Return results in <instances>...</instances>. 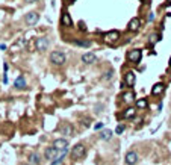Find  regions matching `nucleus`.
Returning <instances> with one entry per match:
<instances>
[{
    "instance_id": "nucleus-29",
    "label": "nucleus",
    "mask_w": 171,
    "mask_h": 165,
    "mask_svg": "<svg viewBox=\"0 0 171 165\" xmlns=\"http://www.w3.org/2000/svg\"><path fill=\"white\" fill-rule=\"evenodd\" d=\"M80 30H86V28H85V24L80 21Z\"/></svg>"
},
{
    "instance_id": "nucleus-16",
    "label": "nucleus",
    "mask_w": 171,
    "mask_h": 165,
    "mask_svg": "<svg viewBox=\"0 0 171 165\" xmlns=\"http://www.w3.org/2000/svg\"><path fill=\"white\" fill-rule=\"evenodd\" d=\"M14 86H15L17 90H23V88H26V80H24V77H23V76L17 77V80L14 82Z\"/></svg>"
},
{
    "instance_id": "nucleus-3",
    "label": "nucleus",
    "mask_w": 171,
    "mask_h": 165,
    "mask_svg": "<svg viewBox=\"0 0 171 165\" xmlns=\"http://www.w3.org/2000/svg\"><path fill=\"white\" fill-rule=\"evenodd\" d=\"M141 56H142V51L139 49H132L127 53V59H129V62H132V64H138L141 61Z\"/></svg>"
},
{
    "instance_id": "nucleus-20",
    "label": "nucleus",
    "mask_w": 171,
    "mask_h": 165,
    "mask_svg": "<svg viewBox=\"0 0 171 165\" xmlns=\"http://www.w3.org/2000/svg\"><path fill=\"white\" fill-rule=\"evenodd\" d=\"M123 100H124V102L129 105V103H132V102L135 100V94H133L132 91H129V92H124V94H123Z\"/></svg>"
},
{
    "instance_id": "nucleus-28",
    "label": "nucleus",
    "mask_w": 171,
    "mask_h": 165,
    "mask_svg": "<svg viewBox=\"0 0 171 165\" xmlns=\"http://www.w3.org/2000/svg\"><path fill=\"white\" fill-rule=\"evenodd\" d=\"M94 127H95V129L98 130V129H102V127H103V124H102V123H97V124H95Z\"/></svg>"
},
{
    "instance_id": "nucleus-22",
    "label": "nucleus",
    "mask_w": 171,
    "mask_h": 165,
    "mask_svg": "<svg viewBox=\"0 0 171 165\" xmlns=\"http://www.w3.org/2000/svg\"><path fill=\"white\" fill-rule=\"evenodd\" d=\"M148 41H150V44H151V46H155L156 42L160 41V33H151V35L148 37Z\"/></svg>"
},
{
    "instance_id": "nucleus-4",
    "label": "nucleus",
    "mask_w": 171,
    "mask_h": 165,
    "mask_svg": "<svg viewBox=\"0 0 171 165\" xmlns=\"http://www.w3.org/2000/svg\"><path fill=\"white\" fill-rule=\"evenodd\" d=\"M120 38V32L118 30H109V32H106L105 35H103V39L107 42V44H114V42H117Z\"/></svg>"
},
{
    "instance_id": "nucleus-15",
    "label": "nucleus",
    "mask_w": 171,
    "mask_h": 165,
    "mask_svg": "<svg viewBox=\"0 0 171 165\" xmlns=\"http://www.w3.org/2000/svg\"><path fill=\"white\" fill-rule=\"evenodd\" d=\"M58 153H59V152L55 149V147H49V149L44 152V156H46V159H55Z\"/></svg>"
},
{
    "instance_id": "nucleus-5",
    "label": "nucleus",
    "mask_w": 171,
    "mask_h": 165,
    "mask_svg": "<svg viewBox=\"0 0 171 165\" xmlns=\"http://www.w3.org/2000/svg\"><path fill=\"white\" fill-rule=\"evenodd\" d=\"M138 153L136 152H127L126 153V156H124V162H126V165H135L138 162Z\"/></svg>"
},
{
    "instance_id": "nucleus-30",
    "label": "nucleus",
    "mask_w": 171,
    "mask_h": 165,
    "mask_svg": "<svg viewBox=\"0 0 171 165\" xmlns=\"http://www.w3.org/2000/svg\"><path fill=\"white\" fill-rule=\"evenodd\" d=\"M26 2H29V3H33V2H37V0H26Z\"/></svg>"
},
{
    "instance_id": "nucleus-8",
    "label": "nucleus",
    "mask_w": 171,
    "mask_h": 165,
    "mask_svg": "<svg viewBox=\"0 0 171 165\" xmlns=\"http://www.w3.org/2000/svg\"><path fill=\"white\" fill-rule=\"evenodd\" d=\"M139 28H141V20L138 18V17L132 18V20L129 21V24H127V29H129L130 32H138Z\"/></svg>"
},
{
    "instance_id": "nucleus-9",
    "label": "nucleus",
    "mask_w": 171,
    "mask_h": 165,
    "mask_svg": "<svg viewBox=\"0 0 171 165\" xmlns=\"http://www.w3.org/2000/svg\"><path fill=\"white\" fill-rule=\"evenodd\" d=\"M53 147H55L58 152L65 150V149H68V141L64 140V138H59V140H55V142H53Z\"/></svg>"
},
{
    "instance_id": "nucleus-18",
    "label": "nucleus",
    "mask_w": 171,
    "mask_h": 165,
    "mask_svg": "<svg viewBox=\"0 0 171 165\" xmlns=\"http://www.w3.org/2000/svg\"><path fill=\"white\" fill-rule=\"evenodd\" d=\"M112 130H109V129H105L103 132L100 133V140H103V141H107V140H111L112 138Z\"/></svg>"
},
{
    "instance_id": "nucleus-17",
    "label": "nucleus",
    "mask_w": 171,
    "mask_h": 165,
    "mask_svg": "<svg viewBox=\"0 0 171 165\" xmlns=\"http://www.w3.org/2000/svg\"><path fill=\"white\" fill-rule=\"evenodd\" d=\"M135 114H136V108H127L123 112V117L124 118H133Z\"/></svg>"
},
{
    "instance_id": "nucleus-6",
    "label": "nucleus",
    "mask_w": 171,
    "mask_h": 165,
    "mask_svg": "<svg viewBox=\"0 0 171 165\" xmlns=\"http://www.w3.org/2000/svg\"><path fill=\"white\" fill-rule=\"evenodd\" d=\"M35 47H37V50L40 51H44V50H47L49 49V39L47 38H37V41H35Z\"/></svg>"
},
{
    "instance_id": "nucleus-14",
    "label": "nucleus",
    "mask_w": 171,
    "mask_h": 165,
    "mask_svg": "<svg viewBox=\"0 0 171 165\" xmlns=\"http://www.w3.org/2000/svg\"><path fill=\"white\" fill-rule=\"evenodd\" d=\"M61 23H62V26H67V28L73 26V20H71V17H70L68 12H64V14H62V17H61Z\"/></svg>"
},
{
    "instance_id": "nucleus-25",
    "label": "nucleus",
    "mask_w": 171,
    "mask_h": 165,
    "mask_svg": "<svg viewBox=\"0 0 171 165\" xmlns=\"http://www.w3.org/2000/svg\"><path fill=\"white\" fill-rule=\"evenodd\" d=\"M112 76H114V70H109V71H107V73L103 76V79H105V80H111Z\"/></svg>"
},
{
    "instance_id": "nucleus-10",
    "label": "nucleus",
    "mask_w": 171,
    "mask_h": 165,
    "mask_svg": "<svg viewBox=\"0 0 171 165\" xmlns=\"http://www.w3.org/2000/svg\"><path fill=\"white\" fill-rule=\"evenodd\" d=\"M124 82L127 83V86H133L135 85V82H136V76H135V73L133 71H126V74H124Z\"/></svg>"
},
{
    "instance_id": "nucleus-23",
    "label": "nucleus",
    "mask_w": 171,
    "mask_h": 165,
    "mask_svg": "<svg viewBox=\"0 0 171 165\" xmlns=\"http://www.w3.org/2000/svg\"><path fill=\"white\" fill-rule=\"evenodd\" d=\"M61 132H62V135H71L73 133V127H71V124H65L61 129Z\"/></svg>"
},
{
    "instance_id": "nucleus-2",
    "label": "nucleus",
    "mask_w": 171,
    "mask_h": 165,
    "mask_svg": "<svg viewBox=\"0 0 171 165\" xmlns=\"http://www.w3.org/2000/svg\"><path fill=\"white\" fill-rule=\"evenodd\" d=\"M86 153V149H85V145L83 144H76L73 147V150H71V158L73 159H80V158H83Z\"/></svg>"
},
{
    "instance_id": "nucleus-34",
    "label": "nucleus",
    "mask_w": 171,
    "mask_h": 165,
    "mask_svg": "<svg viewBox=\"0 0 171 165\" xmlns=\"http://www.w3.org/2000/svg\"><path fill=\"white\" fill-rule=\"evenodd\" d=\"M142 2H146V0H142Z\"/></svg>"
},
{
    "instance_id": "nucleus-27",
    "label": "nucleus",
    "mask_w": 171,
    "mask_h": 165,
    "mask_svg": "<svg viewBox=\"0 0 171 165\" xmlns=\"http://www.w3.org/2000/svg\"><path fill=\"white\" fill-rule=\"evenodd\" d=\"M155 20V12H148V15H147V21H153Z\"/></svg>"
},
{
    "instance_id": "nucleus-7",
    "label": "nucleus",
    "mask_w": 171,
    "mask_h": 165,
    "mask_svg": "<svg viewBox=\"0 0 171 165\" xmlns=\"http://www.w3.org/2000/svg\"><path fill=\"white\" fill-rule=\"evenodd\" d=\"M40 20V14L38 12H29L28 15L24 17V21L28 23L29 26H33V24H37V21Z\"/></svg>"
},
{
    "instance_id": "nucleus-19",
    "label": "nucleus",
    "mask_w": 171,
    "mask_h": 165,
    "mask_svg": "<svg viewBox=\"0 0 171 165\" xmlns=\"http://www.w3.org/2000/svg\"><path fill=\"white\" fill-rule=\"evenodd\" d=\"M29 162H30V165H40V162H41L40 154H38V153H32V154L29 156Z\"/></svg>"
},
{
    "instance_id": "nucleus-32",
    "label": "nucleus",
    "mask_w": 171,
    "mask_h": 165,
    "mask_svg": "<svg viewBox=\"0 0 171 165\" xmlns=\"http://www.w3.org/2000/svg\"><path fill=\"white\" fill-rule=\"evenodd\" d=\"M168 62H170V67H171V58H170V61H168Z\"/></svg>"
},
{
    "instance_id": "nucleus-11",
    "label": "nucleus",
    "mask_w": 171,
    "mask_h": 165,
    "mask_svg": "<svg viewBox=\"0 0 171 165\" xmlns=\"http://www.w3.org/2000/svg\"><path fill=\"white\" fill-rule=\"evenodd\" d=\"M95 61H97V56L94 53H91V51L82 55V62H85V64H94Z\"/></svg>"
},
{
    "instance_id": "nucleus-24",
    "label": "nucleus",
    "mask_w": 171,
    "mask_h": 165,
    "mask_svg": "<svg viewBox=\"0 0 171 165\" xmlns=\"http://www.w3.org/2000/svg\"><path fill=\"white\" fill-rule=\"evenodd\" d=\"M74 44L80 47H91V41H74Z\"/></svg>"
},
{
    "instance_id": "nucleus-1",
    "label": "nucleus",
    "mask_w": 171,
    "mask_h": 165,
    "mask_svg": "<svg viewBox=\"0 0 171 165\" xmlns=\"http://www.w3.org/2000/svg\"><path fill=\"white\" fill-rule=\"evenodd\" d=\"M50 61L55 65H64L65 64V61H67V56L62 53V51H52L50 53Z\"/></svg>"
},
{
    "instance_id": "nucleus-31",
    "label": "nucleus",
    "mask_w": 171,
    "mask_h": 165,
    "mask_svg": "<svg viewBox=\"0 0 171 165\" xmlns=\"http://www.w3.org/2000/svg\"><path fill=\"white\" fill-rule=\"evenodd\" d=\"M171 5V0H167V6H170Z\"/></svg>"
},
{
    "instance_id": "nucleus-13",
    "label": "nucleus",
    "mask_w": 171,
    "mask_h": 165,
    "mask_svg": "<svg viewBox=\"0 0 171 165\" xmlns=\"http://www.w3.org/2000/svg\"><path fill=\"white\" fill-rule=\"evenodd\" d=\"M164 90H165V85L162 83V82H158V83L151 88V95H159V94L164 92Z\"/></svg>"
},
{
    "instance_id": "nucleus-35",
    "label": "nucleus",
    "mask_w": 171,
    "mask_h": 165,
    "mask_svg": "<svg viewBox=\"0 0 171 165\" xmlns=\"http://www.w3.org/2000/svg\"><path fill=\"white\" fill-rule=\"evenodd\" d=\"M26 165H29V164H26Z\"/></svg>"
},
{
    "instance_id": "nucleus-33",
    "label": "nucleus",
    "mask_w": 171,
    "mask_h": 165,
    "mask_svg": "<svg viewBox=\"0 0 171 165\" xmlns=\"http://www.w3.org/2000/svg\"><path fill=\"white\" fill-rule=\"evenodd\" d=\"M70 2H74V0H70Z\"/></svg>"
},
{
    "instance_id": "nucleus-26",
    "label": "nucleus",
    "mask_w": 171,
    "mask_h": 165,
    "mask_svg": "<svg viewBox=\"0 0 171 165\" xmlns=\"http://www.w3.org/2000/svg\"><path fill=\"white\" fill-rule=\"evenodd\" d=\"M123 132H124V124H118V126H117V129H115V133L120 135V133H123Z\"/></svg>"
},
{
    "instance_id": "nucleus-12",
    "label": "nucleus",
    "mask_w": 171,
    "mask_h": 165,
    "mask_svg": "<svg viewBox=\"0 0 171 165\" xmlns=\"http://www.w3.org/2000/svg\"><path fill=\"white\" fill-rule=\"evenodd\" d=\"M67 153H68V149H65V150H61V152L56 154V158L52 161V165H58V164H61L62 161H64V158L67 156Z\"/></svg>"
},
{
    "instance_id": "nucleus-21",
    "label": "nucleus",
    "mask_w": 171,
    "mask_h": 165,
    "mask_svg": "<svg viewBox=\"0 0 171 165\" xmlns=\"http://www.w3.org/2000/svg\"><path fill=\"white\" fill-rule=\"evenodd\" d=\"M135 105H136V109H146L148 106V103L146 99H138L136 102H135Z\"/></svg>"
}]
</instances>
